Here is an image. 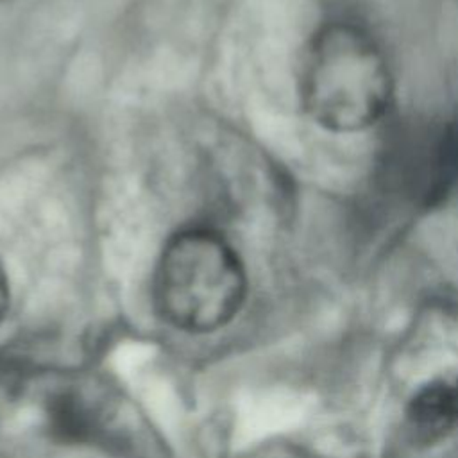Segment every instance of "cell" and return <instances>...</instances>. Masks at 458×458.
I'll return each mask as SVG.
<instances>
[{
	"label": "cell",
	"instance_id": "1",
	"mask_svg": "<svg viewBox=\"0 0 458 458\" xmlns=\"http://www.w3.org/2000/svg\"><path fill=\"white\" fill-rule=\"evenodd\" d=\"M301 102L331 132H360L377 123L394 97L388 63L363 29L333 21L310 41L301 66Z\"/></svg>",
	"mask_w": 458,
	"mask_h": 458
},
{
	"label": "cell",
	"instance_id": "2",
	"mask_svg": "<svg viewBox=\"0 0 458 458\" xmlns=\"http://www.w3.org/2000/svg\"><path fill=\"white\" fill-rule=\"evenodd\" d=\"M154 302L161 317L190 333L225 326L242 308L247 276L231 243L211 227L175 233L161 250L154 274Z\"/></svg>",
	"mask_w": 458,
	"mask_h": 458
},
{
	"label": "cell",
	"instance_id": "3",
	"mask_svg": "<svg viewBox=\"0 0 458 458\" xmlns=\"http://www.w3.org/2000/svg\"><path fill=\"white\" fill-rule=\"evenodd\" d=\"M383 179L410 202L438 204L458 182V131L433 122L397 127L383 148Z\"/></svg>",
	"mask_w": 458,
	"mask_h": 458
},
{
	"label": "cell",
	"instance_id": "4",
	"mask_svg": "<svg viewBox=\"0 0 458 458\" xmlns=\"http://www.w3.org/2000/svg\"><path fill=\"white\" fill-rule=\"evenodd\" d=\"M50 431L64 442H88L100 431V415L82 392L64 388L47 403Z\"/></svg>",
	"mask_w": 458,
	"mask_h": 458
},
{
	"label": "cell",
	"instance_id": "5",
	"mask_svg": "<svg viewBox=\"0 0 458 458\" xmlns=\"http://www.w3.org/2000/svg\"><path fill=\"white\" fill-rule=\"evenodd\" d=\"M408 419L424 437H435L458 422V377L424 386L411 401Z\"/></svg>",
	"mask_w": 458,
	"mask_h": 458
},
{
	"label": "cell",
	"instance_id": "6",
	"mask_svg": "<svg viewBox=\"0 0 458 458\" xmlns=\"http://www.w3.org/2000/svg\"><path fill=\"white\" fill-rule=\"evenodd\" d=\"M7 306H9V286H7V276H5V270L0 263V322L7 311Z\"/></svg>",
	"mask_w": 458,
	"mask_h": 458
}]
</instances>
